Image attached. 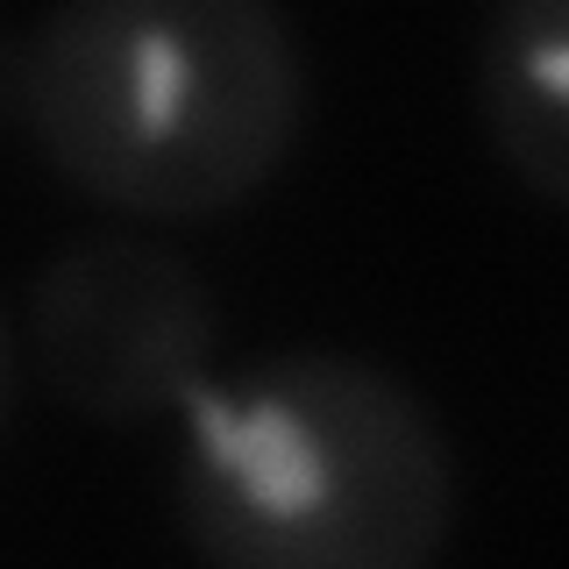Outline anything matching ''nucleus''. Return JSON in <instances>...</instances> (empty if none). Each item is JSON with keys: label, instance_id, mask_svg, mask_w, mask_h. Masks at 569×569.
I'll use <instances>...</instances> for the list:
<instances>
[{"label": "nucleus", "instance_id": "nucleus-4", "mask_svg": "<svg viewBox=\"0 0 569 569\" xmlns=\"http://www.w3.org/2000/svg\"><path fill=\"white\" fill-rule=\"evenodd\" d=\"M485 136L541 207L569 200V14L562 0H506L477 50Z\"/></svg>", "mask_w": 569, "mask_h": 569}, {"label": "nucleus", "instance_id": "nucleus-3", "mask_svg": "<svg viewBox=\"0 0 569 569\" xmlns=\"http://www.w3.org/2000/svg\"><path fill=\"white\" fill-rule=\"evenodd\" d=\"M221 299L164 236L100 228L64 242L29 284V356L50 399L100 427L186 413L213 385Z\"/></svg>", "mask_w": 569, "mask_h": 569}, {"label": "nucleus", "instance_id": "nucleus-2", "mask_svg": "<svg viewBox=\"0 0 569 569\" xmlns=\"http://www.w3.org/2000/svg\"><path fill=\"white\" fill-rule=\"evenodd\" d=\"M171 520L207 569H435L456 533V441L399 370L278 349L186 406Z\"/></svg>", "mask_w": 569, "mask_h": 569}, {"label": "nucleus", "instance_id": "nucleus-5", "mask_svg": "<svg viewBox=\"0 0 569 569\" xmlns=\"http://www.w3.org/2000/svg\"><path fill=\"white\" fill-rule=\"evenodd\" d=\"M22 114V36H0V121Z\"/></svg>", "mask_w": 569, "mask_h": 569}, {"label": "nucleus", "instance_id": "nucleus-1", "mask_svg": "<svg viewBox=\"0 0 569 569\" xmlns=\"http://www.w3.org/2000/svg\"><path fill=\"white\" fill-rule=\"evenodd\" d=\"M313 71L271 0H71L22 36V129L129 221H207L292 164Z\"/></svg>", "mask_w": 569, "mask_h": 569}, {"label": "nucleus", "instance_id": "nucleus-6", "mask_svg": "<svg viewBox=\"0 0 569 569\" xmlns=\"http://www.w3.org/2000/svg\"><path fill=\"white\" fill-rule=\"evenodd\" d=\"M14 413V328H8V307H0V427Z\"/></svg>", "mask_w": 569, "mask_h": 569}]
</instances>
